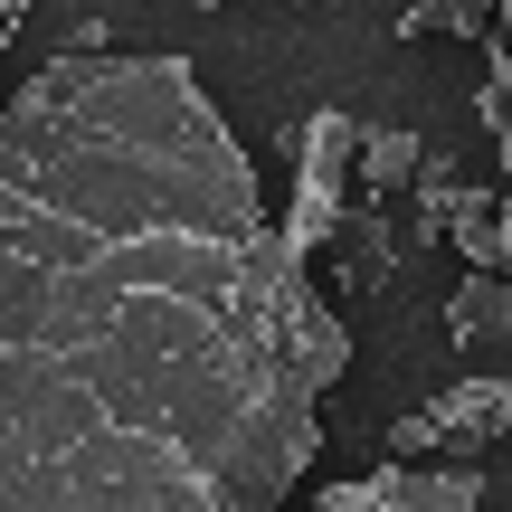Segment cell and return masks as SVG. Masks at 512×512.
<instances>
[{
  "label": "cell",
  "instance_id": "obj_1",
  "mask_svg": "<svg viewBox=\"0 0 512 512\" xmlns=\"http://www.w3.org/2000/svg\"><path fill=\"white\" fill-rule=\"evenodd\" d=\"M351 332L190 57L0 105V512H285Z\"/></svg>",
  "mask_w": 512,
  "mask_h": 512
},
{
  "label": "cell",
  "instance_id": "obj_2",
  "mask_svg": "<svg viewBox=\"0 0 512 512\" xmlns=\"http://www.w3.org/2000/svg\"><path fill=\"white\" fill-rule=\"evenodd\" d=\"M351 162H361V124H351L342 105H323L304 124V143H294V200L285 219H275V238H285V256H313L342 228V190H351Z\"/></svg>",
  "mask_w": 512,
  "mask_h": 512
},
{
  "label": "cell",
  "instance_id": "obj_3",
  "mask_svg": "<svg viewBox=\"0 0 512 512\" xmlns=\"http://www.w3.org/2000/svg\"><path fill=\"white\" fill-rule=\"evenodd\" d=\"M313 512H484V475L465 465H380V475H351V484H323Z\"/></svg>",
  "mask_w": 512,
  "mask_h": 512
},
{
  "label": "cell",
  "instance_id": "obj_4",
  "mask_svg": "<svg viewBox=\"0 0 512 512\" xmlns=\"http://www.w3.org/2000/svg\"><path fill=\"white\" fill-rule=\"evenodd\" d=\"M427 427H437V446H456V456H475V446L512 437V380H494V370L456 380L437 408H427Z\"/></svg>",
  "mask_w": 512,
  "mask_h": 512
},
{
  "label": "cell",
  "instance_id": "obj_5",
  "mask_svg": "<svg viewBox=\"0 0 512 512\" xmlns=\"http://www.w3.org/2000/svg\"><path fill=\"white\" fill-rule=\"evenodd\" d=\"M446 342H456V351L512 342V275H465V285L446 294Z\"/></svg>",
  "mask_w": 512,
  "mask_h": 512
},
{
  "label": "cell",
  "instance_id": "obj_6",
  "mask_svg": "<svg viewBox=\"0 0 512 512\" xmlns=\"http://www.w3.org/2000/svg\"><path fill=\"white\" fill-rule=\"evenodd\" d=\"M446 238H456L465 275H503V200L475 190V181H456L446 190Z\"/></svg>",
  "mask_w": 512,
  "mask_h": 512
},
{
  "label": "cell",
  "instance_id": "obj_7",
  "mask_svg": "<svg viewBox=\"0 0 512 512\" xmlns=\"http://www.w3.org/2000/svg\"><path fill=\"white\" fill-rule=\"evenodd\" d=\"M484 124L503 143V275H512V0L494 19V95H484Z\"/></svg>",
  "mask_w": 512,
  "mask_h": 512
},
{
  "label": "cell",
  "instance_id": "obj_8",
  "mask_svg": "<svg viewBox=\"0 0 512 512\" xmlns=\"http://www.w3.org/2000/svg\"><path fill=\"white\" fill-rule=\"evenodd\" d=\"M503 0H418V10L399 19V38H494Z\"/></svg>",
  "mask_w": 512,
  "mask_h": 512
},
{
  "label": "cell",
  "instance_id": "obj_9",
  "mask_svg": "<svg viewBox=\"0 0 512 512\" xmlns=\"http://www.w3.org/2000/svg\"><path fill=\"white\" fill-rule=\"evenodd\" d=\"M351 171H361L370 190H408L427 171V143H418V133H370L361 124V162H351Z\"/></svg>",
  "mask_w": 512,
  "mask_h": 512
},
{
  "label": "cell",
  "instance_id": "obj_10",
  "mask_svg": "<svg viewBox=\"0 0 512 512\" xmlns=\"http://www.w3.org/2000/svg\"><path fill=\"white\" fill-rule=\"evenodd\" d=\"M427 446H437V427H427V408H418V418H399V427H389V456H427Z\"/></svg>",
  "mask_w": 512,
  "mask_h": 512
},
{
  "label": "cell",
  "instance_id": "obj_11",
  "mask_svg": "<svg viewBox=\"0 0 512 512\" xmlns=\"http://www.w3.org/2000/svg\"><path fill=\"white\" fill-rule=\"evenodd\" d=\"M190 10H219V0H190Z\"/></svg>",
  "mask_w": 512,
  "mask_h": 512
}]
</instances>
